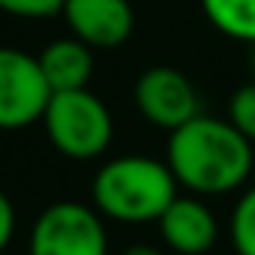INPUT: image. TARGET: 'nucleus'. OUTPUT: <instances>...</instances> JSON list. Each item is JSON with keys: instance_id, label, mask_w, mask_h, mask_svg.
I'll use <instances>...</instances> for the list:
<instances>
[{"instance_id": "nucleus-3", "label": "nucleus", "mask_w": 255, "mask_h": 255, "mask_svg": "<svg viewBox=\"0 0 255 255\" xmlns=\"http://www.w3.org/2000/svg\"><path fill=\"white\" fill-rule=\"evenodd\" d=\"M42 123H45V135L51 147L78 162L102 156L114 135L111 111L87 87L51 93Z\"/></svg>"}, {"instance_id": "nucleus-4", "label": "nucleus", "mask_w": 255, "mask_h": 255, "mask_svg": "<svg viewBox=\"0 0 255 255\" xmlns=\"http://www.w3.org/2000/svg\"><path fill=\"white\" fill-rule=\"evenodd\" d=\"M30 255H108L102 213L81 201L45 207L30 231Z\"/></svg>"}, {"instance_id": "nucleus-2", "label": "nucleus", "mask_w": 255, "mask_h": 255, "mask_svg": "<svg viewBox=\"0 0 255 255\" xmlns=\"http://www.w3.org/2000/svg\"><path fill=\"white\" fill-rule=\"evenodd\" d=\"M177 198V177L168 162L153 156H117L93 177L96 210L114 222L144 225L159 222L165 207Z\"/></svg>"}, {"instance_id": "nucleus-15", "label": "nucleus", "mask_w": 255, "mask_h": 255, "mask_svg": "<svg viewBox=\"0 0 255 255\" xmlns=\"http://www.w3.org/2000/svg\"><path fill=\"white\" fill-rule=\"evenodd\" d=\"M123 255H162L156 246H147V243H135V246H129Z\"/></svg>"}, {"instance_id": "nucleus-10", "label": "nucleus", "mask_w": 255, "mask_h": 255, "mask_svg": "<svg viewBox=\"0 0 255 255\" xmlns=\"http://www.w3.org/2000/svg\"><path fill=\"white\" fill-rule=\"evenodd\" d=\"M207 21L240 42H255V0H201Z\"/></svg>"}, {"instance_id": "nucleus-9", "label": "nucleus", "mask_w": 255, "mask_h": 255, "mask_svg": "<svg viewBox=\"0 0 255 255\" xmlns=\"http://www.w3.org/2000/svg\"><path fill=\"white\" fill-rule=\"evenodd\" d=\"M39 66H42V75H45L51 93L81 90V87H87V81L93 75V48L75 36L54 39L42 48Z\"/></svg>"}, {"instance_id": "nucleus-7", "label": "nucleus", "mask_w": 255, "mask_h": 255, "mask_svg": "<svg viewBox=\"0 0 255 255\" xmlns=\"http://www.w3.org/2000/svg\"><path fill=\"white\" fill-rule=\"evenodd\" d=\"M63 18L72 36L90 48H117L135 27L129 0H66Z\"/></svg>"}, {"instance_id": "nucleus-14", "label": "nucleus", "mask_w": 255, "mask_h": 255, "mask_svg": "<svg viewBox=\"0 0 255 255\" xmlns=\"http://www.w3.org/2000/svg\"><path fill=\"white\" fill-rule=\"evenodd\" d=\"M12 231H15V207H12L9 195L0 189V252L9 246Z\"/></svg>"}, {"instance_id": "nucleus-12", "label": "nucleus", "mask_w": 255, "mask_h": 255, "mask_svg": "<svg viewBox=\"0 0 255 255\" xmlns=\"http://www.w3.org/2000/svg\"><path fill=\"white\" fill-rule=\"evenodd\" d=\"M228 120H231V126H234L240 135H246V138L255 144V81H252V84H243V87L231 96Z\"/></svg>"}, {"instance_id": "nucleus-13", "label": "nucleus", "mask_w": 255, "mask_h": 255, "mask_svg": "<svg viewBox=\"0 0 255 255\" xmlns=\"http://www.w3.org/2000/svg\"><path fill=\"white\" fill-rule=\"evenodd\" d=\"M66 0H0V9L18 18H51L63 12Z\"/></svg>"}, {"instance_id": "nucleus-11", "label": "nucleus", "mask_w": 255, "mask_h": 255, "mask_svg": "<svg viewBox=\"0 0 255 255\" xmlns=\"http://www.w3.org/2000/svg\"><path fill=\"white\" fill-rule=\"evenodd\" d=\"M231 243L237 255H255V186L246 189L231 213Z\"/></svg>"}, {"instance_id": "nucleus-1", "label": "nucleus", "mask_w": 255, "mask_h": 255, "mask_svg": "<svg viewBox=\"0 0 255 255\" xmlns=\"http://www.w3.org/2000/svg\"><path fill=\"white\" fill-rule=\"evenodd\" d=\"M168 168L195 195H222L246 183L252 171V141L231 120L192 117L168 138Z\"/></svg>"}, {"instance_id": "nucleus-8", "label": "nucleus", "mask_w": 255, "mask_h": 255, "mask_svg": "<svg viewBox=\"0 0 255 255\" xmlns=\"http://www.w3.org/2000/svg\"><path fill=\"white\" fill-rule=\"evenodd\" d=\"M162 240L180 255H204L219 240L213 210L195 195H177L159 216Z\"/></svg>"}, {"instance_id": "nucleus-16", "label": "nucleus", "mask_w": 255, "mask_h": 255, "mask_svg": "<svg viewBox=\"0 0 255 255\" xmlns=\"http://www.w3.org/2000/svg\"><path fill=\"white\" fill-rule=\"evenodd\" d=\"M252 69H255V42H252Z\"/></svg>"}, {"instance_id": "nucleus-6", "label": "nucleus", "mask_w": 255, "mask_h": 255, "mask_svg": "<svg viewBox=\"0 0 255 255\" xmlns=\"http://www.w3.org/2000/svg\"><path fill=\"white\" fill-rule=\"evenodd\" d=\"M135 105L141 117L159 129H180L198 117V93L192 81L174 66H150L135 81Z\"/></svg>"}, {"instance_id": "nucleus-5", "label": "nucleus", "mask_w": 255, "mask_h": 255, "mask_svg": "<svg viewBox=\"0 0 255 255\" xmlns=\"http://www.w3.org/2000/svg\"><path fill=\"white\" fill-rule=\"evenodd\" d=\"M51 87L42 75L39 57L0 45V129H24L42 120Z\"/></svg>"}]
</instances>
